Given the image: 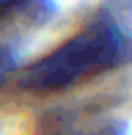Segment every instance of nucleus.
Wrapping results in <instances>:
<instances>
[{"mask_svg": "<svg viewBox=\"0 0 132 135\" xmlns=\"http://www.w3.org/2000/svg\"><path fill=\"white\" fill-rule=\"evenodd\" d=\"M127 55L129 47L118 28L91 25L33 64L25 75V85L33 91H61L121 66Z\"/></svg>", "mask_w": 132, "mask_h": 135, "instance_id": "obj_1", "label": "nucleus"}, {"mask_svg": "<svg viewBox=\"0 0 132 135\" xmlns=\"http://www.w3.org/2000/svg\"><path fill=\"white\" fill-rule=\"evenodd\" d=\"M44 17L41 0H0V55L8 50L14 39L33 22Z\"/></svg>", "mask_w": 132, "mask_h": 135, "instance_id": "obj_2", "label": "nucleus"}]
</instances>
